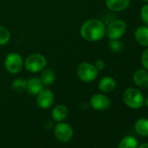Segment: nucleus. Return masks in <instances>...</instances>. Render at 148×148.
<instances>
[{
  "mask_svg": "<svg viewBox=\"0 0 148 148\" xmlns=\"http://www.w3.org/2000/svg\"><path fill=\"white\" fill-rule=\"evenodd\" d=\"M79 32L86 41L98 42L106 36V25L98 18H90L82 24Z\"/></svg>",
  "mask_w": 148,
  "mask_h": 148,
  "instance_id": "f257e3e1",
  "label": "nucleus"
},
{
  "mask_svg": "<svg viewBox=\"0 0 148 148\" xmlns=\"http://www.w3.org/2000/svg\"><path fill=\"white\" fill-rule=\"evenodd\" d=\"M122 98L125 105L131 109L138 110L144 106V96L138 88L129 87L125 89Z\"/></svg>",
  "mask_w": 148,
  "mask_h": 148,
  "instance_id": "f03ea898",
  "label": "nucleus"
},
{
  "mask_svg": "<svg viewBox=\"0 0 148 148\" xmlns=\"http://www.w3.org/2000/svg\"><path fill=\"white\" fill-rule=\"evenodd\" d=\"M47 65L46 58L40 53H32L24 60V66L26 71L32 73H37L43 71Z\"/></svg>",
  "mask_w": 148,
  "mask_h": 148,
  "instance_id": "7ed1b4c3",
  "label": "nucleus"
},
{
  "mask_svg": "<svg viewBox=\"0 0 148 148\" xmlns=\"http://www.w3.org/2000/svg\"><path fill=\"white\" fill-rule=\"evenodd\" d=\"M99 72L94 64L90 62H82L77 67L78 78L85 83L94 81L99 76Z\"/></svg>",
  "mask_w": 148,
  "mask_h": 148,
  "instance_id": "20e7f679",
  "label": "nucleus"
},
{
  "mask_svg": "<svg viewBox=\"0 0 148 148\" xmlns=\"http://www.w3.org/2000/svg\"><path fill=\"white\" fill-rule=\"evenodd\" d=\"M126 23L122 19H114L106 25V36L111 39H120L126 32Z\"/></svg>",
  "mask_w": 148,
  "mask_h": 148,
  "instance_id": "39448f33",
  "label": "nucleus"
},
{
  "mask_svg": "<svg viewBox=\"0 0 148 148\" xmlns=\"http://www.w3.org/2000/svg\"><path fill=\"white\" fill-rule=\"evenodd\" d=\"M5 67L11 74L19 73L24 67V59L22 56L17 52H11L5 58Z\"/></svg>",
  "mask_w": 148,
  "mask_h": 148,
  "instance_id": "423d86ee",
  "label": "nucleus"
},
{
  "mask_svg": "<svg viewBox=\"0 0 148 148\" xmlns=\"http://www.w3.org/2000/svg\"><path fill=\"white\" fill-rule=\"evenodd\" d=\"M54 136L60 142H69L73 137V129L67 123L58 122L54 127Z\"/></svg>",
  "mask_w": 148,
  "mask_h": 148,
  "instance_id": "0eeeda50",
  "label": "nucleus"
},
{
  "mask_svg": "<svg viewBox=\"0 0 148 148\" xmlns=\"http://www.w3.org/2000/svg\"><path fill=\"white\" fill-rule=\"evenodd\" d=\"M111 99L107 95L103 92L95 93L91 97L90 105L91 106L97 111H105L111 106Z\"/></svg>",
  "mask_w": 148,
  "mask_h": 148,
  "instance_id": "6e6552de",
  "label": "nucleus"
},
{
  "mask_svg": "<svg viewBox=\"0 0 148 148\" xmlns=\"http://www.w3.org/2000/svg\"><path fill=\"white\" fill-rule=\"evenodd\" d=\"M55 96L50 89H43L37 94V104L42 109L50 108L54 103Z\"/></svg>",
  "mask_w": 148,
  "mask_h": 148,
  "instance_id": "1a4fd4ad",
  "label": "nucleus"
},
{
  "mask_svg": "<svg viewBox=\"0 0 148 148\" xmlns=\"http://www.w3.org/2000/svg\"><path fill=\"white\" fill-rule=\"evenodd\" d=\"M133 84L140 89L148 88V71L142 68L137 70L132 75Z\"/></svg>",
  "mask_w": 148,
  "mask_h": 148,
  "instance_id": "9d476101",
  "label": "nucleus"
},
{
  "mask_svg": "<svg viewBox=\"0 0 148 148\" xmlns=\"http://www.w3.org/2000/svg\"><path fill=\"white\" fill-rule=\"evenodd\" d=\"M116 86H117V82H116L115 79L111 76H105V77L101 78L99 79V85H98L99 90L105 94L113 92L115 90Z\"/></svg>",
  "mask_w": 148,
  "mask_h": 148,
  "instance_id": "9b49d317",
  "label": "nucleus"
},
{
  "mask_svg": "<svg viewBox=\"0 0 148 148\" xmlns=\"http://www.w3.org/2000/svg\"><path fill=\"white\" fill-rule=\"evenodd\" d=\"M131 4V0H106V8L113 12L125 11Z\"/></svg>",
  "mask_w": 148,
  "mask_h": 148,
  "instance_id": "f8f14e48",
  "label": "nucleus"
},
{
  "mask_svg": "<svg viewBox=\"0 0 148 148\" xmlns=\"http://www.w3.org/2000/svg\"><path fill=\"white\" fill-rule=\"evenodd\" d=\"M134 39L141 46L148 47V25H140L134 31Z\"/></svg>",
  "mask_w": 148,
  "mask_h": 148,
  "instance_id": "ddd939ff",
  "label": "nucleus"
},
{
  "mask_svg": "<svg viewBox=\"0 0 148 148\" xmlns=\"http://www.w3.org/2000/svg\"><path fill=\"white\" fill-rule=\"evenodd\" d=\"M44 89V84L42 83L40 78L32 77L27 79L26 91L32 95H37L41 90Z\"/></svg>",
  "mask_w": 148,
  "mask_h": 148,
  "instance_id": "4468645a",
  "label": "nucleus"
},
{
  "mask_svg": "<svg viewBox=\"0 0 148 148\" xmlns=\"http://www.w3.org/2000/svg\"><path fill=\"white\" fill-rule=\"evenodd\" d=\"M40 79L44 84V86H50L53 85L54 82L56 81V73L52 69L45 68L43 71H41Z\"/></svg>",
  "mask_w": 148,
  "mask_h": 148,
  "instance_id": "2eb2a0df",
  "label": "nucleus"
},
{
  "mask_svg": "<svg viewBox=\"0 0 148 148\" xmlns=\"http://www.w3.org/2000/svg\"><path fill=\"white\" fill-rule=\"evenodd\" d=\"M68 115V109L64 105H58L56 106L51 112V117L53 120L57 122L64 121Z\"/></svg>",
  "mask_w": 148,
  "mask_h": 148,
  "instance_id": "dca6fc26",
  "label": "nucleus"
},
{
  "mask_svg": "<svg viewBox=\"0 0 148 148\" xmlns=\"http://www.w3.org/2000/svg\"><path fill=\"white\" fill-rule=\"evenodd\" d=\"M134 130L138 135L141 137H148V119L140 118L137 119L134 124Z\"/></svg>",
  "mask_w": 148,
  "mask_h": 148,
  "instance_id": "f3484780",
  "label": "nucleus"
},
{
  "mask_svg": "<svg viewBox=\"0 0 148 148\" xmlns=\"http://www.w3.org/2000/svg\"><path fill=\"white\" fill-rule=\"evenodd\" d=\"M138 144L137 139L132 136L124 137L119 143L118 148H138Z\"/></svg>",
  "mask_w": 148,
  "mask_h": 148,
  "instance_id": "a211bd4d",
  "label": "nucleus"
},
{
  "mask_svg": "<svg viewBox=\"0 0 148 148\" xmlns=\"http://www.w3.org/2000/svg\"><path fill=\"white\" fill-rule=\"evenodd\" d=\"M27 87V80L24 79H16L12 83V89L16 92H22L26 91Z\"/></svg>",
  "mask_w": 148,
  "mask_h": 148,
  "instance_id": "6ab92c4d",
  "label": "nucleus"
},
{
  "mask_svg": "<svg viewBox=\"0 0 148 148\" xmlns=\"http://www.w3.org/2000/svg\"><path fill=\"white\" fill-rule=\"evenodd\" d=\"M11 39V32L5 26L0 25V46L5 45Z\"/></svg>",
  "mask_w": 148,
  "mask_h": 148,
  "instance_id": "aec40b11",
  "label": "nucleus"
},
{
  "mask_svg": "<svg viewBox=\"0 0 148 148\" xmlns=\"http://www.w3.org/2000/svg\"><path fill=\"white\" fill-rule=\"evenodd\" d=\"M108 47L111 51L114 53H119L123 50V44L120 39H111L108 43Z\"/></svg>",
  "mask_w": 148,
  "mask_h": 148,
  "instance_id": "412c9836",
  "label": "nucleus"
},
{
  "mask_svg": "<svg viewBox=\"0 0 148 148\" xmlns=\"http://www.w3.org/2000/svg\"><path fill=\"white\" fill-rule=\"evenodd\" d=\"M139 16L144 25H148V3H145V5L141 7Z\"/></svg>",
  "mask_w": 148,
  "mask_h": 148,
  "instance_id": "4be33fe9",
  "label": "nucleus"
},
{
  "mask_svg": "<svg viewBox=\"0 0 148 148\" xmlns=\"http://www.w3.org/2000/svg\"><path fill=\"white\" fill-rule=\"evenodd\" d=\"M140 63L142 65V68L148 71V47L145 48L140 57Z\"/></svg>",
  "mask_w": 148,
  "mask_h": 148,
  "instance_id": "5701e85b",
  "label": "nucleus"
},
{
  "mask_svg": "<svg viewBox=\"0 0 148 148\" xmlns=\"http://www.w3.org/2000/svg\"><path fill=\"white\" fill-rule=\"evenodd\" d=\"M94 65H95V67L97 68V70L99 71H103L106 68V62L104 60H102V59H98V60L95 61Z\"/></svg>",
  "mask_w": 148,
  "mask_h": 148,
  "instance_id": "b1692460",
  "label": "nucleus"
},
{
  "mask_svg": "<svg viewBox=\"0 0 148 148\" xmlns=\"http://www.w3.org/2000/svg\"><path fill=\"white\" fill-rule=\"evenodd\" d=\"M144 105H145L146 107H148V95H147L145 98H144Z\"/></svg>",
  "mask_w": 148,
  "mask_h": 148,
  "instance_id": "393cba45",
  "label": "nucleus"
},
{
  "mask_svg": "<svg viewBox=\"0 0 148 148\" xmlns=\"http://www.w3.org/2000/svg\"><path fill=\"white\" fill-rule=\"evenodd\" d=\"M138 148H148V143H145L140 145L139 146H138Z\"/></svg>",
  "mask_w": 148,
  "mask_h": 148,
  "instance_id": "a878e982",
  "label": "nucleus"
},
{
  "mask_svg": "<svg viewBox=\"0 0 148 148\" xmlns=\"http://www.w3.org/2000/svg\"><path fill=\"white\" fill-rule=\"evenodd\" d=\"M144 3H148V0H142Z\"/></svg>",
  "mask_w": 148,
  "mask_h": 148,
  "instance_id": "bb28decb",
  "label": "nucleus"
}]
</instances>
